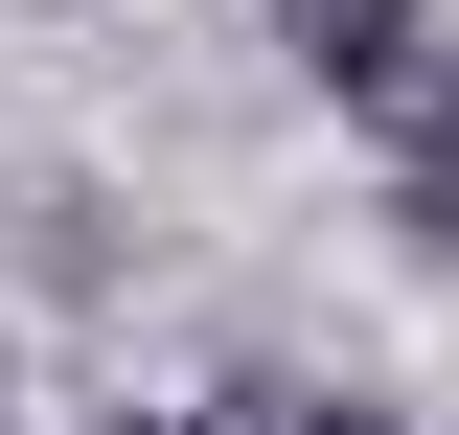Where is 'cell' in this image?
<instances>
[{"label":"cell","instance_id":"obj_1","mask_svg":"<svg viewBox=\"0 0 459 435\" xmlns=\"http://www.w3.org/2000/svg\"><path fill=\"white\" fill-rule=\"evenodd\" d=\"M299 69H322L391 161H459V47L413 23V0H299Z\"/></svg>","mask_w":459,"mask_h":435},{"label":"cell","instance_id":"obj_2","mask_svg":"<svg viewBox=\"0 0 459 435\" xmlns=\"http://www.w3.org/2000/svg\"><path fill=\"white\" fill-rule=\"evenodd\" d=\"M253 435H391L368 389H253Z\"/></svg>","mask_w":459,"mask_h":435},{"label":"cell","instance_id":"obj_3","mask_svg":"<svg viewBox=\"0 0 459 435\" xmlns=\"http://www.w3.org/2000/svg\"><path fill=\"white\" fill-rule=\"evenodd\" d=\"M391 229H413V252H459V161H413V183H391Z\"/></svg>","mask_w":459,"mask_h":435},{"label":"cell","instance_id":"obj_4","mask_svg":"<svg viewBox=\"0 0 459 435\" xmlns=\"http://www.w3.org/2000/svg\"><path fill=\"white\" fill-rule=\"evenodd\" d=\"M92 435H184V413H92Z\"/></svg>","mask_w":459,"mask_h":435}]
</instances>
